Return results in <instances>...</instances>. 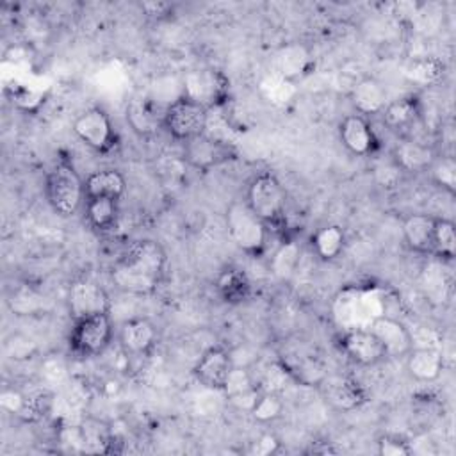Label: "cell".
<instances>
[{
  "label": "cell",
  "instance_id": "6da1fadb",
  "mask_svg": "<svg viewBox=\"0 0 456 456\" xmlns=\"http://www.w3.org/2000/svg\"><path fill=\"white\" fill-rule=\"evenodd\" d=\"M166 251L157 240L139 239L132 242L112 267V281L130 294L153 292L166 271Z\"/></svg>",
  "mask_w": 456,
  "mask_h": 456
},
{
  "label": "cell",
  "instance_id": "7a4b0ae2",
  "mask_svg": "<svg viewBox=\"0 0 456 456\" xmlns=\"http://www.w3.org/2000/svg\"><path fill=\"white\" fill-rule=\"evenodd\" d=\"M45 196L55 214L62 217L73 216L86 201L84 180L69 162L61 160L45 176Z\"/></svg>",
  "mask_w": 456,
  "mask_h": 456
},
{
  "label": "cell",
  "instance_id": "3957f363",
  "mask_svg": "<svg viewBox=\"0 0 456 456\" xmlns=\"http://www.w3.org/2000/svg\"><path fill=\"white\" fill-rule=\"evenodd\" d=\"M244 201L267 224V228L273 226L276 230L283 224L287 194L273 173L264 171L255 175L248 185Z\"/></svg>",
  "mask_w": 456,
  "mask_h": 456
},
{
  "label": "cell",
  "instance_id": "277c9868",
  "mask_svg": "<svg viewBox=\"0 0 456 456\" xmlns=\"http://www.w3.org/2000/svg\"><path fill=\"white\" fill-rule=\"evenodd\" d=\"M226 230L240 251L251 256H260L265 251L267 224L248 207L244 200L233 201L226 208Z\"/></svg>",
  "mask_w": 456,
  "mask_h": 456
},
{
  "label": "cell",
  "instance_id": "5b68a950",
  "mask_svg": "<svg viewBox=\"0 0 456 456\" xmlns=\"http://www.w3.org/2000/svg\"><path fill=\"white\" fill-rule=\"evenodd\" d=\"M208 109L185 94L176 96L162 110V128L176 141L187 142L207 132Z\"/></svg>",
  "mask_w": 456,
  "mask_h": 456
},
{
  "label": "cell",
  "instance_id": "8992f818",
  "mask_svg": "<svg viewBox=\"0 0 456 456\" xmlns=\"http://www.w3.org/2000/svg\"><path fill=\"white\" fill-rule=\"evenodd\" d=\"M112 342V321L109 314H93L73 319L69 351L78 358L100 356Z\"/></svg>",
  "mask_w": 456,
  "mask_h": 456
},
{
  "label": "cell",
  "instance_id": "52a82bcc",
  "mask_svg": "<svg viewBox=\"0 0 456 456\" xmlns=\"http://www.w3.org/2000/svg\"><path fill=\"white\" fill-rule=\"evenodd\" d=\"M182 94L205 105L208 110L221 107L228 100V78L219 69L212 68L191 69L183 77Z\"/></svg>",
  "mask_w": 456,
  "mask_h": 456
},
{
  "label": "cell",
  "instance_id": "ba28073f",
  "mask_svg": "<svg viewBox=\"0 0 456 456\" xmlns=\"http://www.w3.org/2000/svg\"><path fill=\"white\" fill-rule=\"evenodd\" d=\"M73 132L86 146L98 153H107L116 146V132L103 109L91 107L80 112L73 121Z\"/></svg>",
  "mask_w": 456,
  "mask_h": 456
},
{
  "label": "cell",
  "instance_id": "9c48e42d",
  "mask_svg": "<svg viewBox=\"0 0 456 456\" xmlns=\"http://www.w3.org/2000/svg\"><path fill=\"white\" fill-rule=\"evenodd\" d=\"M340 351L358 365H376L387 358L379 338L367 326H354L338 337Z\"/></svg>",
  "mask_w": 456,
  "mask_h": 456
},
{
  "label": "cell",
  "instance_id": "30bf717a",
  "mask_svg": "<svg viewBox=\"0 0 456 456\" xmlns=\"http://www.w3.org/2000/svg\"><path fill=\"white\" fill-rule=\"evenodd\" d=\"M233 157L235 150L232 144L224 139L212 137L207 132L183 142V160L200 171H208Z\"/></svg>",
  "mask_w": 456,
  "mask_h": 456
},
{
  "label": "cell",
  "instance_id": "8fae6325",
  "mask_svg": "<svg viewBox=\"0 0 456 456\" xmlns=\"http://www.w3.org/2000/svg\"><path fill=\"white\" fill-rule=\"evenodd\" d=\"M68 308H69V315L73 319H78L93 314H109L110 301L102 285L84 278L69 285Z\"/></svg>",
  "mask_w": 456,
  "mask_h": 456
},
{
  "label": "cell",
  "instance_id": "7c38bea8",
  "mask_svg": "<svg viewBox=\"0 0 456 456\" xmlns=\"http://www.w3.org/2000/svg\"><path fill=\"white\" fill-rule=\"evenodd\" d=\"M233 365L235 363L228 349L223 346H210L200 354L192 372L203 387L210 390H223Z\"/></svg>",
  "mask_w": 456,
  "mask_h": 456
},
{
  "label": "cell",
  "instance_id": "4fadbf2b",
  "mask_svg": "<svg viewBox=\"0 0 456 456\" xmlns=\"http://www.w3.org/2000/svg\"><path fill=\"white\" fill-rule=\"evenodd\" d=\"M340 142L353 155L367 157L379 150V139L365 116L349 114L338 125Z\"/></svg>",
  "mask_w": 456,
  "mask_h": 456
},
{
  "label": "cell",
  "instance_id": "5bb4252c",
  "mask_svg": "<svg viewBox=\"0 0 456 456\" xmlns=\"http://www.w3.org/2000/svg\"><path fill=\"white\" fill-rule=\"evenodd\" d=\"M370 331L379 338L388 356H406L413 347L411 331L397 319L388 317L385 314L376 315L369 322Z\"/></svg>",
  "mask_w": 456,
  "mask_h": 456
},
{
  "label": "cell",
  "instance_id": "9a60e30c",
  "mask_svg": "<svg viewBox=\"0 0 456 456\" xmlns=\"http://www.w3.org/2000/svg\"><path fill=\"white\" fill-rule=\"evenodd\" d=\"M159 342L155 324L146 317H132L119 328V344L126 354L148 356Z\"/></svg>",
  "mask_w": 456,
  "mask_h": 456
},
{
  "label": "cell",
  "instance_id": "2e32d148",
  "mask_svg": "<svg viewBox=\"0 0 456 456\" xmlns=\"http://www.w3.org/2000/svg\"><path fill=\"white\" fill-rule=\"evenodd\" d=\"M312 66L310 50L301 43H289L281 46L274 55V73L285 82L301 80Z\"/></svg>",
  "mask_w": 456,
  "mask_h": 456
},
{
  "label": "cell",
  "instance_id": "e0dca14e",
  "mask_svg": "<svg viewBox=\"0 0 456 456\" xmlns=\"http://www.w3.org/2000/svg\"><path fill=\"white\" fill-rule=\"evenodd\" d=\"M435 157L436 153L433 151L431 146L408 137L399 139L392 150V162L401 171H411V173L428 171Z\"/></svg>",
  "mask_w": 456,
  "mask_h": 456
},
{
  "label": "cell",
  "instance_id": "ac0fdd59",
  "mask_svg": "<svg viewBox=\"0 0 456 456\" xmlns=\"http://www.w3.org/2000/svg\"><path fill=\"white\" fill-rule=\"evenodd\" d=\"M326 401L338 410H354L367 401L365 388L351 378H324L321 381Z\"/></svg>",
  "mask_w": 456,
  "mask_h": 456
},
{
  "label": "cell",
  "instance_id": "d6986e66",
  "mask_svg": "<svg viewBox=\"0 0 456 456\" xmlns=\"http://www.w3.org/2000/svg\"><path fill=\"white\" fill-rule=\"evenodd\" d=\"M351 103L356 109V114L360 116H370V114H381L385 109L387 102V91L372 77H363L360 78L353 87H351Z\"/></svg>",
  "mask_w": 456,
  "mask_h": 456
},
{
  "label": "cell",
  "instance_id": "ffe728a7",
  "mask_svg": "<svg viewBox=\"0 0 456 456\" xmlns=\"http://www.w3.org/2000/svg\"><path fill=\"white\" fill-rule=\"evenodd\" d=\"M436 216L411 214L403 221V239L406 246L420 255L433 253V232Z\"/></svg>",
  "mask_w": 456,
  "mask_h": 456
},
{
  "label": "cell",
  "instance_id": "44dd1931",
  "mask_svg": "<svg viewBox=\"0 0 456 456\" xmlns=\"http://www.w3.org/2000/svg\"><path fill=\"white\" fill-rule=\"evenodd\" d=\"M84 189H86V200L109 198V200L119 201V198L126 191V180L118 169L103 167V169L93 171L86 178Z\"/></svg>",
  "mask_w": 456,
  "mask_h": 456
},
{
  "label": "cell",
  "instance_id": "7402d4cb",
  "mask_svg": "<svg viewBox=\"0 0 456 456\" xmlns=\"http://www.w3.org/2000/svg\"><path fill=\"white\" fill-rule=\"evenodd\" d=\"M406 370L417 381H435L444 370V356L435 347H411L406 354Z\"/></svg>",
  "mask_w": 456,
  "mask_h": 456
},
{
  "label": "cell",
  "instance_id": "603a6c76",
  "mask_svg": "<svg viewBox=\"0 0 456 456\" xmlns=\"http://www.w3.org/2000/svg\"><path fill=\"white\" fill-rule=\"evenodd\" d=\"M216 292L226 305H240L251 296V280L239 267H226L216 278Z\"/></svg>",
  "mask_w": 456,
  "mask_h": 456
},
{
  "label": "cell",
  "instance_id": "cb8c5ba5",
  "mask_svg": "<svg viewBox=\"0 0 456 456\" xmlns=\"http://www.w3.org/2000/svg\"><path fill=\"white\" fill-rule=\"evenodd\" d=\"M422 114L420 100L417 96H404L394 102H388L381 110L383 123L390 130H401L413 125Z\"/></svg>",
  "mask_w": 456,
  "mask_h": 456
},
{
  "label": "cell",
  "instance_id": "d4e9b609",
  "mask_svg": "<svg viewBox=\"0 0 456 456\" xmlns=\"http://www.w3.org/2000/svg\"><path fill=\"white\" fill-rule=\"evenodd\" d=\"M119 216L118 201L109 198L86 200V219L96 232H109L116 226Z\"/></svg>",
  "mask_w": 456,
  "mask_h": 456
},
{
  "label": "cell",
  "instance_id": "484cf974",
  "mask_svg": "<svg viewBox=\"0 0 456 456\" xmlns=\"http://www.w3.org/2000/svg\"><path fill=\"white\" fill-rule=\"evenodd\" d=\"M346 244V233L338 224H326L312 235V246L322 260L337 258Z\"/></svg>",
  "mask_w": 456,
  "mask_h": 456
},
{
  "label": "cell",
  "instance_id": "4316f807",
  "mask_svg": "<svg viewBox=\"0 0 456 456\" xmlns=\"http://www.w3.org/2000/svg\"><path fill=\"white\" fill-rule=\"evenodd\" d=\"M126 119L132 125V128L141 135H150L159 128V125L162 126V116H157L150 102L144 98H135L128 103Z\"/></svg>",
  "mask_w": 456,
  "mask_h": 456
},
{
  "label": "cell",
  "instance_id": "83f0119b",
  "mask_svg": "<svg viewBox=\"0 0 456 456\" xmlns=\"http://www.w3.org/2000/svg\"><path fill=\"white\" fill-rule=\"evenodd\" d=\"M440 260H452L456 255V226L447 217H436L433 232V253Z\"/></svg>",
  "mask_w": 456,
  "mask_h": 456
},
{
  "label": "cell",
  "instance_id": "f1b7e54d",
  "mask_svg": "<svg viewBox=\"0 0 456 456\" xmlns=\"http://www.w3.org/2000/svg\"><path fill=\"white\" fill-rule=\"evenodd\" d=\"M444 62L435 59V57H422V59H415L410 62L406 75L410 77V80L422 84V86H431L436 84L438 80H442L444 77Z\"/></svg>",
  "mask_w": 456,
  "mask_h": 456
},
{
  "label": "cell",
  "instance_id": "f546056e",
  "mask_svg": "<svg viewBox=\"0 0 456 456\" xmlns=\"http://www.w3.org/2000/svg\"><path fill=\"white\" fill-rule=\"evenodd\" d=\"M436 185L445 189L449 194L456 191V162L451 155H436L428 169Z\"/></svg>",
  "mask_w": 456,
  "mask_h": 456
},
{
  "label": "cell",
  "instance_id": "4dcf8cb0",
  "mask_svg": "<svg viewBox=\"0 0 456 456\" xmlns=\"http://www.w3.org/2000/svg\"><path fill=\"white\" fill-rule=\"evenodd\" d=\"M283 408H285V401H283L281 394L262 392L249 413L258 422H271L283 413Z\"/></svg>",
  "mask_w": 456,
  "mask_h": 456
},
{
  "label": "cell",
  "instance_id": "1f68e13d",
  "mask_svg": "<svg viewBox=\"0 0 456 456\" xmlns=\"http://www.w3.org/2000/svg\"><path fill=\"white\" fill-rule=\"evenodd\" d=\"M289 383H294L290 372L287 370V367L283 365L281 360L273 362L271 365H267V369L264 370L262 381H260V390L262 392H276L281 394Z\"/></svg>",
  "mask_w": 456,
  "mask_h": 456
},
{
  "label": "cell",
  "instance_id": "d6a6232c",
  "mask_svg": "<svg viewBox=\"0 0 456 456\" xmlns=\"http://www.w3.org/2000/svg\"><path fill=\"white\" fill-rule=\"evenodd\" d=\"M52 408V395L46 392H36V394H25L23 404L20 410V417L25 420H39L45 417Z\"/></svg>",
  "mask_w": 456,
  "mask_h": 456
},
{
  "label": "cell",
  "instance_id": "836d02e7",
  "mask_svg": "<svg viewBox=\"0 0 456 456\" xmlns=\"http://www.w3.org/2000/svg\"><path fill=\"white\" fill-rule=\"evenodd\" d=\"M255 387H258V383L253 381L249 370L244 369V367L233 365V369H232V372H230V376H228L221 392H224L226 397H233V395L242 394L246 390H251Z\"/></svg>",
  "mask_w": 456,
  "mask_h": 456
},
{
  "label": "cell",
  "instance_id": "e575fe53",
  "mask_svg": "<svg viewBox=\"0 0 456 456\" xmlns=\"http://www.w3.org/2000/svg\"><path fill=\"white\" fill-rule=\"evenodd\" d=\"M378 452L381 456H408L413 452V447L403 436L385 435L378 442Z\"/></svg>",
  "mask_w": 456,
  "mask_h": 456
},
{
  "label": "cell",
  "instance_id": "d590c367",
  "mask_svg": "<svg viewBox=\"0 0 456 456\" xmlns=\"http://www.w3.org/2000/svg\"><path fill=\"white\" fill-rule=\"evenodd\" d=\"M36 351L34 342L28 337L23 335H11L5 340V353L9 354V358L12 360H25L30 358V354Z\"/></svg>",
  "mask_w": 456,
  "mask_h": 456
},
{
  "label": "cell",
  "instance_id": "8d00e7d4",
  "mask_svg": "<svg viewBox=\"0 0 456 456\" xmlns=\"http://www.w3.org/2000/svg\"><path fill=\"white\" fill-rule=\"evenodd\" d=\"M23 397H25V394H20L18 390H4L2 395H0V401H2V406L7 411L20 413L21 404H23Z\"/></svg>",
  "mask_w": 456,
  "mask_h": 456
},
{
  "label": "cell",
  "instance_id": "74e56055",
  "mask_svg": "<svg viewBox=\"0 0 456 456\" xmlns=\"http://www.w3.org/2000/svg\"><path fill=\"white\" fill-rule=\"evenodd\" d=\"M141 7L148 16H157V18H160L162 14H169L173 11V5L166 2H146Z\"/></svg>",
  "mask_w": 456,
  "mask_h": 456
},
{
  "label": "cell",
  "instance_id": "f35d334b",
  "mask_svg": "<svg viewBox=\"0 0 456 456\" xmlns=\"http://www.w3.org/2000/svg\"><path fill=\"white\" fill-rule=\"evenodd\" d=\"M278 447V440L271 435H265L262 436L258 442H255V451L260 452V454H269V452H274V449Z\"/></svg>",
  "mask_w": 456,
  "mask_h": 456
}]
</instances>
